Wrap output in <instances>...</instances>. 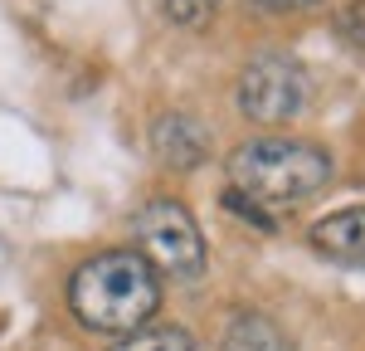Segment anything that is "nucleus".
<instances>
[{"instance_id":"nucleus-11","label":"nucleus","mask_w":365,"mask_h":351,"mask_svg":"<svg viewBox=\"0 0 365 351\" xmlns=\"http://www.w3.org/2000/svg\"><path fill=\"white\" fill-rule=\"evenodd\" d=\"M225 205L239 215V220H249V225H258V230H278V220L263 210L258 200H249V195H239V190H225Z\"/></svg>"},{"instance_id":"nucleus-4","label":"nucleus","mask_w":365,"mask_h":351,"mask_svg":"<svg viewBox=\"0 0 365 351\" xmlns=\"http://www.w3.org/2000/svg\"><path fill=\"white\" fill-rule=\"evenodd\" d=\"M307 93L312 78L292 54H258L239 73V113L249 122L278 127V122H292L307 108Z\"/></svg>"},{"instance_id":"nucleus-8","label":"nucleus","mask_w":365,"mask_h":351,"mask_svg":"<svg viewBox=\"0 0 365 351\" xmlns=\"http://www.w3.org/2000/svg\"><path fill=\"white\" fill-rule=\"evenodd\" d=\"M108 351H195V337L175 322H161V327H137V332H122Z\"/></svg>"},{"instance_id":"nucleus-10","label":"nucleus","mask_w":365,"mask_h":351,"mask_svg":"<svg viewBox=\"0 0 365 351\" xmlns=\"http://www.w3.org/2000/svg\"><path fill=\"white\" fill-rule=\"evenodd\" d=\"M336 34L351 49H365V0H351L336 10Z\"/></svg>"},{"instance_id":"nucleus-2","label":"nucleus","mask_w":365,"mask_h":351,"mask_svg":"<svg viewBox=\"0 0 365 351\" xmlns=\"http://www.w3.org/2000/svg\"><path fill=\"white\" fill-rule=\"evenodd\" d=\"M229 180L258 205H297L331 180V151L302 137H253L229 151Z\"/></svg>"},{"instance_id":"nucleus-3","label":"nucleus","mask_w":365,"mask_h":351,"mask_svg":"<svg viewBox=\"0 0 365 351\" xmlns=\"http://www.w3.org/2000/svg\"><path fill=\"white\" fill-rule=\"evenodd\" d=\"M132 230H137V244H141L137 254L151 263L156 273L180 278V283H195L200 273H205L210 249H205V234H200L195 215L180 200H170V195L146 200L137 210V220H132Z\"/></svg>"},{"instance_id":"nucleus-9","label":"nucleus","mask_w":365,"mask_h":351,"mask_svg":"<svg viewBox=\"0 0 365 351\" xmlns=\"http://www.w3.org/2000/svg\"><path fill=\"white\" fill-rule=\"evenodd\" d=\"M220 5H225V0H161L166 20H170V25H180V29H200V25H210Z\"/></svg>"},{"instance_id":"nucleus-7","label":"nucleus","mask_w":365,"mask_h":351,"mask_svg":"<svg viewBox=\"0 0 365 351\" xmlns=\"http://www.w3.org/2000/svg\"><path fill=\"white\" fill-rule=\"evenodd\" d=\"M220 351H297V347L287 342V332H282L273 317H263V312H239V317L225 327Z\"/></svg>"},{"instance_id":"nucleus-12","label":"nucleus","mask_w":365,"mask_h":351,"mask_svg":"<svg viewBox=\"0 0 365 351\" xmlns=\"http://www.w3.org/2000/svg\"><path fill=\"white\" fill-rule=\"evenodd\" d=\"M258 5H263V10H312V5H322V0H258Z\"/></svg>"},{"instance_id":"nucleus-1","label":"nucleus","mask_w":365,"mask_h":351,"mask_svg":"<svg viewBox=\"0 0 365 351\" xmlns=\"http://www.w3.org/2000/svg\"><path fill=\"white\" fill-rule=\"evenodd\" d=\"M68 307L88 332H137L161 307V273L137 249H103L68 278Z\"/></svg>"},{"instance_id":"nucleus-6","label":"nucleus","mask_w":365,"mask_h":351,"mask_svg":"<svg viewBox=\"0 0 365 351\" xmlns=\"http://www.w3.org/2000/svg\"><path fill=\"white\" fill-rule=\"evenodd\" d=\"M312 249L331 263H346V268H365V205L356 210H336L327 220L312 225Z\"/></svg>"},{"instance_id":"nucleus-5","label":"nucleus","mask_w":365,"mask_h":351,"mask_svg":"<svg viewBox=\"0 0 365 351\" xmlns=\"http://www.w3.org/2000/svg\"><path fill=\"white\" fill-rule=\"evenodd\" d=\"M151 151L170 171H195L210 156V127L195 122L190 113H166L151 122Z\"/></svg>"}]
</instances>
